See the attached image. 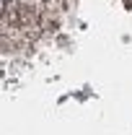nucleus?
Listing matches in <instances>:
<instances>
[{
    "label": "nucleus",
    "instance_id": "1",
    "mask_svg": "<svg viewBox=\"0 0 132 135\" xmlns=\"http://www.w3.org/2000/svg\"><path fill=\"white\" fill-rule=\"evenodd\" d=\"M130 3H132V0H130Z\"/></svg>",
    "mask_w": 132,
    "mask_h": 135
}]
</instances>
